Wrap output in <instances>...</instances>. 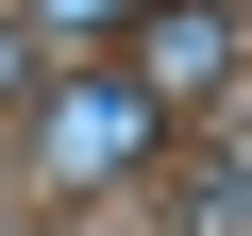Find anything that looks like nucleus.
Segmentation results:
<instances>
[{
    "mask_svg": "<svg viewBox=\"0 0 252 236\" xmlns=\"http://www.w3.org/2000/svg\"><path fill=\"white\" fill-rule=\"evenodd\" d=\"M168 152V101L135 68H51L34 84V169L51 186H118V169H152Z\"/></svg>",
    "mask_w": 252,
    "mask_h": 236,
    "instance_id": "obj_1",
    "label": "nucleus"
},
{
    "mask_svg": "<svg viewBox=\"0 0 252 236\" xmlns=\"http://www.w3.org/2000/svg\"><path fill=\"white\" fill-rule=\"evenodd\" d=\"M118 68H135L168 118L185 101H219L235 68H252V34H235V0H152V17H135V51H118Z\"/></svg>",
    "mask_w": 252,
    "mask_h": 236,
    "instance_id": "obj_2",
    "label": "nucleus"
},
{
    "mask_svg": "<svg viewBox=\"0 0 252 236\" xmlns=\"http://www.w3.org/2000/svg\"><path fill=\"white\" fill-rule=\"evenodd\" d=\"M152 0H34V34H135Z\"/></svg>",
    "mask_w": 252,
    "mask_h": 236,
    "instance_id": "obj_3",
    "label": "nucleus"
},
{
    "mask_svg": "<svg viewBox=\"0 0 252 236\" xmlns=\"http://www.w3.org/2000/svg\"><path fill=\"white\" fill-rule=\"evenodd\" d=\"M202 202H219V219H252V152H219V186H202Z\"/></svg>",
    "mask_w": 252,
    "mask_h": 236,
    "instance_id": "obj_4",
    "label": "nucleus"
}]
</instances>
